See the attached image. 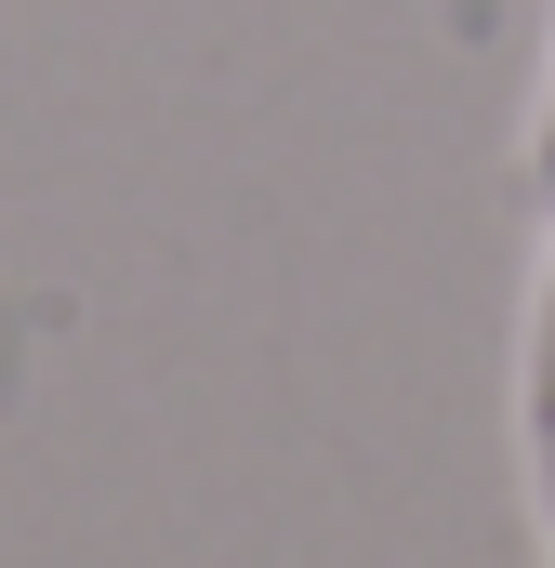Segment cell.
I'll return each mask as SVG.
<instances>
[{
  "instance_id": "cell-1",
  "label": "cell",
  "mask_w": 555,
  "mask_h": 568,
  "mask_svg": "<svg viewBox=\"0 0 555 568\" xmlns=\"http://www.w3.org/2000/svg\"><path fill=\"white\" fill-rule=\"evenodd\" d=\"M516 436H529V516H543V556H555V239H543V278H529V331H516Z\"/></svg>"
},
{
  "instance_id": "cell-2",
  "label": "cell",
  "mask_w": 555,
  "mask_h": 568,
  "mask_svg": "<svg viewBox=\"0 0 555 568\" xmlns=\"http://www.w3.org/2000/svg\"><path fill=\"white\" fill-rule=\"evenodd\" d=\"M529 185L555 199V93H543V120H529Z\"/></svg>"
}]
</instances>
